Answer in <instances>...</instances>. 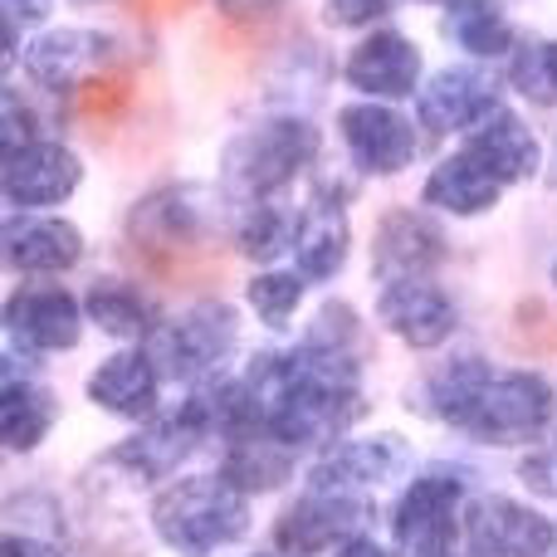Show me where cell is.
<instances>
[{
  "label": "cell",
  "mask_w": 557,
  "mask_h": 557,
  "mask_svg": "<svg viewBox=\"0 0 557 557\" xmlns=\"http://www.w3.org/2000/svg\"><path fill=\"white\" fill-rule=\"evenodd\" d=\"M240 376L260 431H270L288 450H327L367 416L362 357L294 343L288 352H255Z\"/></svg>",
  "instance_id": "obj_1"
},
{
  "label": "cell",
  "mask_w": 557,
  "mask_h": 557,
  "mask_svg": "<svg viewBox=\"0 0 557 557\" xmlns=\"http://www.w3.org/2000/svg\"><path fill=\"white\" fill-rule=\"evenodd\" d=\"M147 523L176 557H211L250 533V494H240L225 474H182L152 494Z\"/></svg>",
  "instance_id": "obj_2"
},
{
  "label": "cell",
  "mask_w": 557,
  "mask_h": 557,
  "mask_svg": "<svg viewBox=\"0 0 557 557\" xmlns=\"http://www.w3.org/2000/svg\"><path fill=\"white\" fill-rule=\"evenodd\" d=\"M318 152H323V137H318V127L304 113H274V117H260L255 127H240L225 143L221 182L245 206L274 201L284 186H294L304 172H313Z\"/></svg>",
  "instance_id": "obj_3"
},
{
  "label": "cell",
  "mask_w": 557,
  "mask_h": 557,
  "mask_svg": "<svg viewBox=\"0 0 557 557\" xmlns=\"http://www.w3.org/2000/svg\"><path fill=\"white\" fill-rule=\"evenodd\" d=\"M557 425V386L539 367H494L474 401L460 411L455 431L494 450L539 445Z\"/></svg>",
  "instance_id": "obj_4"
},
{
  "label": "cell",
  "mask_w": 557,
  "mask_h": 557,
  "mask_svg": "<svg viewBox=\"0 0 557 557\" xmlns=\"http://www.w3.org/2000/svg\"><path fill=\"white\" fill-rule=\"evenodd\" d=\"M162 382H176L186 392L225 376L231 357L240 352V313L225 298H196L182 313L162 318V327L147 343Z\"/></svg>",
  "instance_id": "obj_5"
},
{
  "label": "cell",
  "mask_w": 557,
  "mask_h": 557,
  "mask_svg": "<svg viewBox=\"0 0 557 557\" xmlns=\"http://www.w3.org/2000/svg\"><path fill=\"white\" fill-rule=\"evenodd\" d=\"M465 470H421L392 504V543L401 557H455L465 533Z\"/></svg>",
  "instance_id": "obj_6"
},
{
  "label": "cell",
  "mask_w": 557,
  "mask_h": 557,
  "mask_svg": "<svg viewBox=\"0 0 557 557\" xmlns=\"http://www.w3.org/2000/svg\"><path fill=\"white\" fill-rule=\"evenodd\" d=\"M465 557H553L557 523L513 494H480L465 504Z\"/></svg>",
  "instance_id": "obj_7"
},
{
  "label": "cell",
  "mask_w": 557,
  "mask_h": 557,
  "mask_svg": "<svg viewBox=\"0 0 557 557\" xmlns=\"http://www.w3.org/2000/svg\"><path fill=\"white\" fill-rule=\"evenodd\" d=\"M337 143L362 176H401L421 152V133L396 103L352 98L337 108Z\"/></svg>",
  "instance_id": "obj_8"
},
{
  "label": "cell",
  "mask_w": 557,
  "mask_h": 557,
  "mask_svg": "<svg viewBox=\"0 0 557 557\" xmlns=\"http://www.w3.org/2000/svg\"><path fill=\"white\" fill-rule=\"evenodd\" d=\"M84 298L64 284H25L5 298V347L20 357H54L84 343Z\"/></svg>",
  "instance_id": "obj_9"
},
{
  "label": "cell",
  "mask_w": 557,
  "mask_h": 557,
  "mask_svg": "<svg viewBox=\"0 0 557 557\" xmlns=\"http://www.w3.org/2000/svg\"><path fill=\"white\" fill-rule=\"evenodd\" d=\"M411 470V445L392 431L376 435H343L327 450L313 455L304 474V490H323V494H367L382 484L401 480Z\"/></svg>",
  "instance_id": "obj_10"
},
{
  "label": "cell",
  "mask_w": 557,
  "mask_h": 557,
  "mask_svg": "<svg viewBox=\"0 0 557 557\" xmlns=\"http://www.w3.org/2000/svg\"><path fill=\"white\" fill-rule=\"evenodd\" d=\"M78 186H84V162L59 137H39L20 152H5V166H0V191H5L10 215H45L64 206Z\"/></svg>",
  "instance_id": "obj_11"
},
{
  "label": "cell",
  "mask_w": 557,
  "mask_h": 557,
  "mask_svg": "<svg viewBox=\"0 0 557 557\" xmlns=\"http://www.w3.org/2000/svg\"><path fill=\"white\" fill-rule=\"evenodd\" d=\"M450 260L441 221L421 206H392L382 211L372 231V278L376 284H401V278H435Z\"/></svg>",
  "instance_id": "obj_12"
},
{
  "label": "cell",
  "mask_w": 557,
  "mask_h": 557,
  "mask_svg": "<svg viewBox=\"0 0 557 557\" xmlns=\"http://www.w3.org/2000/svg\"><path fill=\"white\" fill-rule=\"evenodd\" d=\"M343 84L352 88L357 98H372V103H401V98L421 94L425 54L401 29H372V35H362L347 49Z\"/></svg>",
  "instance_id": "obj_13"
},
{
  "label": "cell",
  "mask_w": 557,
  "mask_h": 557,
  "mask_svg": "<svg viewBox=\"0 0 557 557\" xmlns=\"http://www.w3.org/2000/svg\"><path fill=\"white\" fill-rule=\"evenodd\" d=\"M206 441H211L206 425L196 421V411L182 401L176 411H157L152 421H143L127 441H117L113 450H108V465H123V470L143 484L176 480V470H182Z\"/></svg>",
  "instance_id": "obj_14"
},
{
  "label": "cell",
  "mask_w": 557,
  "mask_h": 557,
  "mask_svg": "<svg viewBox=\"0 0 557 557\" xmlns=\"http://www.w3.org/2000/svg\"><path fill=\"white\" fill-rule=\"evenodd\" d=\"M499 103V88L480 64H445L435 74H425L421 94H416V127H425L435 137H465Z\"/></svg>",
  "instance_id": "obj_15"
},
{
  "label": "cell",
  "mask_w": 557,
  "mask_h": 557,
  "mask_svg": "<svg viewBox=\"0 0 557 557\" xmlns=\"http://www.w3.org/2000/svg\"><path fill=\"white\" fill-rule=\"evenodd\" d=\"M376 323L411 352H435L455 337L460 308L435 278H401V284L376 288Z\"/></svg>",
  "instance_id": "obj_16"
},
{
  "label": "cell",
  "mask_w": 557,
  "mask_h": 557,
  "mask_svg": "<svg viewBox=\"0 0 557 557\" xmlns=\"http://www.w3.org/2000/svg\"><path fill=\"white\" fill-rule=\"evenodd\" d=\"M367 523V499L362 494H323L304 490L274 523V543L288 557H318L327 548H343L357 539Z\"/></svg>",
  "instance_id": "obj_17"
},
{
  "label": "cell",
  "mask_w": 557,
  "mask_h": 557,
  "mask_svg": "<svg viewBox=\"0 0 557 557\" xmlns=\"http://www.w3.org/2000/svg\"><path fill=\"white\" fill-rule=\"evenodd\" d=\"M108 49L113 39L103 29H84V25H54L39 29L25 49H20V69L35 88L45 94H74L94 69L108 64Z\"/></svg>",
  "instance_id": "obj_18"
},
{
  "label": "cell",
  "mask_w": 557,
  "mask_h": 557,
  "mask_svg": "<svg viewBox=\"0 0 557 557\" xmlns=\"http://www.w3.org/2000/svg\"><path fill=\"white\" fill-rule=\"evenodd\" d=\"M162 372L147 347H117L84 376V396L117 421H152L162 411Z\"/></svg>",
  "instance_id": "obj_19"
},
{
  "label": "cell",
  "mask_w": 557,
  "mask_h": 557,
  "mask_svg": "<svg viewBox=\"0 0 557 557\" xmlns=\"http://www.w3.org/2000/svg\"><path fill=\"white\" fill-rule=\"evenodd\" d=\"M84 231L69 215H10L5 221V264L25 278H59L84 260Z\"/></svg>",
  "instance_id": "obj_20"
},
{
  "label": "cell",
  "mask_w": 557,
  "mask_h": 557,
  "mask_svg": "<svg viewBox=\"0 0 557 557\" xmlns=\"http://www.w3.org/2000/svg\"><path fill=\"white\" fill-rule=\"evenodd\" d=\"M460 147L480 157L504 186L533 182V176H543V166H548V147H543V137L533 133L509 103H499L484 123H474L470 133L460 137Z\"/></svg>",
  "instance_id": "obj_21"
},
{
  "label": "cell",
  "mask_w": 557,
  "mask_h": 557,
  "mask_svg": "<svg viewBox=\"0 0 557 557\" xmlns=\"http://www.w3.org/2000/svg\"><path fill=\"white\" fill-rule=\"evenodd\" d=\"M499 196H504V182L474 152H465V147L441 157L421 182V206H431V211H441V215H455V221L490 215L494 206H499Z\"/></svg>",
  "instance_id": "obj_22"
},
{
  "label": "cell",
  "mask_w": 557,
  "mask_h": 557,
  "mask_svg": "<svg viewBox=\"0 0 557 557\" xmlns=\"http://www.w3.org/2000/svg\"><path fill=\"white\" fill-rule=\"evenodd\" d=\"M352 260V221L337 201H308L298 211V231H294V270L308 284H327L337 278Z\"/></svg>",
  "instance_id": "obj_23"
},
{
  "label": "cell",
  "mask_w": 557,
  "mask_h": 557,
  "mask_svg": "<svg viewBox=\"0 0 557 557\" xmlns=\"http://www.w3.org/2000/svg\"><path fill=\"white\" fill-rule=\"evenodd\" d=\"M84 313H88V323H94L103 337H113L117 347H147L152 333L162 327V313H157L152 298H147L137 284L113 278V274L88 284Z\"/></svg>",
  "instance_id": "obj_24"
},
{
  "label": "cell",
  "mask_w": 557,
  "mask_h": 557,
  "mask_svg": "<svg viewBox=\"0 0 557 557\" xmlns=\"http://www.w3.org/2000/svg\"><path fill=\"white\" fill-rule=\"evenodd\" d=\"M211 221H215L211 191H201V186H166V191H152L133 211V235H143L152 245H196L206 240Z\"/></svg>",
  "instance_id": "obj_25"
},
{
  "label": "cell",
  "mask_w": 557,
  "mask_h": 557,
  "mask_svg": "<svg viewBox=\"0 0 557 557\" xmlns=\"http://www.w3.org/2000/svg\"><path fill=\"white\" fill-rule=\"evenodd\" d=\"M59 421V396L39 376L20 372L0 386V441L10 455H35Z\"/></svg>",
  "instance_id": "obj_26"
},
{
  "label": "cell",
  "mask_w": 557,
  "mask_h": 557,
  "mask_svg": "<svg viewBox=\"0 0 557 557\" xmlns=\"http://www.w3.org/2000/svg\"><path fill=\"white\" fill-rule=\"evenodd\" d=\"M441 35L450 39L460 54H470L474 64H499L513 54L519 29L499 10V0H455L441 15Z\"/></svg>",
  "instance_id": "obj_27"
},
{
  "label": "cell",
  "mask_w": 557,
  "mask_h": 557,
  "mask_svg": "<svg viewBox=\"0 0 557 557\" xmlns=\"http://www.w3.org/2000/svg\"><path fill=\"white\" fill-rule=\"evenodd\" d=\"M294 455L298 450L278 445L270 431H250V435H240V441L221 445V470L215 474H225L240 494L260 499V494H274L278 484L294 480Z\"/></svg>",
  "instance_id": "obj_28"
},
{
  "label": "cell",
  "mask_w": 557,
  "mask_h": 557,
  "mask_svg": "<svg viewBox=\"0 0 557 557\" xmlns=\"http://www.w3.org/2000/svg\"><path fill=\"white\" fill-rule=\"evenodd\" d=\"M490 372H494V362H484V357H474V352L450 357V362H435L431 372L421 376V386H416V411L455 431L460 411L474 401V392L484 386Z\"/></svg>",
  "instance_id": "obj_29"
},
{
  "label": "cell",
  "mask_w": 557,
  "mask_h": 557,
  "mask_svg": "<svg viewBox=\"0 0 557 557\" xmlns=\"http://www.w3.org/2000/svg\"><path fill=\"white\" fill-rule=\"evenodd\" d=\"M294 231H298V211L278 201H250L235 221V250L260 270H274L284 255H294Z\"/></svg>",
  "instance_id": "obj_30"
},
{
  "label": "cell",
  "mask_w": 557,
  "mask_h": 557,
  "mask_svg": "<svg viewBox=\"0 0 557 557\" xmlns=\"http://www.w3.org/2000/svg\"><path fill=\"white\" fill-rule=\"evenodd\" d=\"M509 88L533 108L557 103V39H519L513 54L504 59Z\"/></svg>",
  "instance_id": "obj_31"
},
{
  "label": "cell",
  "mask_w": 557,
  "mask_h": 557,
  "mask_svg": "<svg viewBox=\"0 0 557 557\" xmlns=\"http://www.w3.org/2000/svg\"><path fill=\"white\" fill-rule=\"evenodd\" d=\"M308 278L298 270H255L250 284H245V304L260 318L270 333H288L294 327V313L304 308Z\"/></svg>",
  "instance_id": "obj_32"
},
{
  "label": "cell",
  "mask_w": 557,
  "mask_h": 557,
  "mask_svg": "<svg viewBox=\"0 0 557 557\" xmlns=\"http://www.w3.org/2000/svg\"><path fill=\"white\" fill-rule=\"evenodd\" d=\"M304 347H318V352H337V357H362V318H357L352 304L343 298H327V304L313 308L308 327L298 333Z\"/></svg>",
  "instance_id": "obj_33"
},
{
  "label": "cell",
  "mask_w": 557,
  "mask_h": 557,
  "mask_svg": "<svg viewBox=\"0 0 557 557\" xmlns=\"http://www.w3.org/2000/svg\"><path fill=\"white\" fill-rule=\"evenodd\" d=\"M396 0H323V20L333 29H367L372 20L392 15Z\"/></svg>",
  "instance_id": "obj_34"
},
{
  "label": "cell",
  "mask_w": 557,
  "mask_h": 557,
  "mask_svg": "<svg viewBox=\"0 0 557 557\" xmlns=\"http://www.w3.org/2000/svg\"><path fill=\"white\" fill-rule=\"evenodd\" d=\"M0 117H5V152H20V147H29V143H39V133H35V113L25 108V98L15 94V88L5 84V94H0Z\"/></svg>",
  "instance_id": "obj_35"
},
{
  "label": "cell",
  "mask_w": 557,
  "mask_h": 557,
  "mask_svg": "<svg viewBox=\"0 0 557 557\" xmlns=\"http://www.w3.org/2000/svg\"><path fill=\"white\" fill-rule=\"evenodd\" d=\"M519 480L529 484L533 494H543V499H557V445H533L529 455H523L519 465Z\"/></svg>",
  "instance_id": "obj_36"
},
{
  "label": "cell",
  "mask_w": 557,
  "mask_h": 557,
  "mask_svg": "<svg viewBox=\"0 0 557 557\" xmlns=\"http://www.w3.org/2000/svg\"><path fill=\"white\" fill-rule=\"evenodd\" d=\"M0 557H64L54 539H39V533H5V543H0Z\"/></svg>",
  "instance_id": "obj_37"
},
{
  "label": "cell",
  "mask_w": 557,
  "mask_h": 557,
  "mask_svg": "<svg viewBox=\"0 0 557 557\" xmlns=\"http://www.w3.org/2000/svg\"><path fill=\"white\" fill-rule=\"evenodd\" d=\"M215 10L225 20H235V25H260L274 10H284V0H215Z\"/></svg>",
  "instance_id": "obj_38"
},
{
  "label": "cell",
  "mask_w": 557,
  "mask_h": 557,
  "mask_svg": "<svg viewBox=\"0 0 557 557\" xmlns=\"http://www.w3.org/2000/svg\"><path fill=\"white\" fill-rule=\"evenodd\" d=\"M5 5V25L25 29V25H45L54 15V0H0Z\"/></svg>",
  "instance_id": "obj_39"
},
{
  "label": "cell",
  "mask_w": 557,
  "mask_h": 557,
  "mask_svg": "<svg viewBox=\"0 0 557 557\" xmlns=\"http://www.w3.org/2000/svg\"><path fill=\"white\" fill-rule=\"evenodd\" d=\"M333 557H396L386 548L382 539H372V533H357V539H347L343 548H333Z\"/></svg>",
  "instance_id": "obj_40"
},
{
  "label": "cell",
  "mask_w": 557,
  "mask_h": 557,
  "mask_svg": "<svg viewBox=\"0 0 557 557\" xmlns=\"http://www.w3.org/2000/svg\"><path fill=\"white\" fill-rule=\"evenodd\" d=\"M543 182L557 191V143H553V152H548V166H543Z\"/></svg>",
  "instance_id": "obj_41"
},
{
  "label": "cell",
  "mask_w": 557,
  "mask_h": 557,
  "mask_svg": "<svg viewBox=\"0 0 557 557\" xmlns=\"http://www.w3.org/2000/svg\"><path fill=\"white\" fill-rule=\"evenodd\" d=\"M416 5H441L445 10V5H455V0H416Z\"/></svg>",
  "instance_id": "obj_42"
},
{
  "label": "cell",
  "mask_w": 557,
  "mask_h": 557,
  "mask_svg": "<svg viewBox=\"0 0 557 557\" xmlns=\"http://www.w3.org/2000/svg\"><path fill=\"white\" fill-rule=\"evenodd\" d=\"M548 284L557 288V255H553V264H548Z\"/></svg>",
  "instance_id": "obj_43"
},
{
  "label": "cell",
  "mask_w": 557,
  "mask_h": 557,
  "mask_svg": "<svg viewBox=\"0 0 557 557\" xmlns=\"http://www.w3.org/2000/svg\"><path fill=\"white\" fill-rule=\"evenodd\" d=\"M69 5H103V0H69Z\"/></svg>",
  "instance_id": "obj_44"
},
{
  "label": "cell",
  "mask_w": 557,
  "mask_h": 557,
  "mask_svg": "<svg viewBox=\"0 0 557 557\" xmlns=\"http://www.w3.org/2000/svg\"><path fill=\"white\" fill-rule=\"evenodd\" d=\"M255 557H274V553H255Z\"/></svg>",
  "instance_id": "obj_45"
},
{
  "label": "cell",
  "mask_w": 557,
  "mask_h": 557,
  "mask_svg": "<svg viewBox=\"0 0 557 557\" xmlns=\"http://www.w3.org/2000/svg\"><path fill=\"white\" fill-rule=\"evenodd\" d=\"M553 445H557V431H553Z\"/></svg>",
  "instance_id": "obj_46"
}]
</instances>
